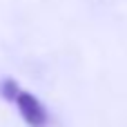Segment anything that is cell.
<instances>
[{
  "instance_id": "cell-2",
  "label": "cell",
  "mask_w": 127,
  "mask_h": 127,
  "mask_svg": "<svg viewBox=\"0 0 127 127\" xmlns=\"http://www.w3.org/2000/svg\"><path fill=\"white\" fill-rule=\"evenodd\" d=\"M0 92H2V96H4L9 103H13V98H16V94L20 92V87H18V83H16V80L7 78V80L0 85Z\"/></svg>"
},
{
  "instance_id": "cell-1",
  "label": "cell",
  "mask_w": 127,
  "mask_h": 127,
  "mask_svg": "<svg viewBox=\"0 0 127 127\" xmlns=\"http://www.w3.org/2000/svg\"><path fill=\"white\" fill-rule=\"evenodd\" d=\"M13 103H16V107H18V112H20V116L25 118L27 125H31V127H47L49 114H47V109L42 107V103H40L33 94L20 89V92L16 94Z\"/></svg>"
}]
</instances>
